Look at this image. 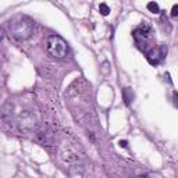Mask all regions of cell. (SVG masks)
<instances>
[{
  "mask_svg": "<svg viewBox=\"0 0 178 178\" xmlns=\"http://www.w3.org/2000/svg\"><path fill=\"white\" fill-rule=\"evenodd\" d=\"M7 29L10 36L18 40H25L31 38V35L33 33V22L31 18H28L25 15H15L8 21Z\"/></svg>",
  "mask_w": 178,
  "mask_h": 178,
  "instance_id": "6da1fadb",
  "label": "cell"
},
{
  "mask_svg": "<svg viewBox=\"0 0 178 178\" xmlns=\"http://www.w3.org/2000/svg\"><path fill=\"white\" fill-rule=\"evenodd\" d=\"M122 100H124V103L127 104V106H129L131 103H132L134 100V92L131 88H124L122 89Z\"/></svg>",
  "mask_w": 178,
  "mask_h": 178,
  "instance_id": "5b68a950",
  "label": "cell"
},
{
  "mask_svg": "<svg viewBox=\"0 0 178 178\" xmlns=\"http://www.w3.org/2000/svg\"><path fill=\"white\" fill-rule=\"evenodd\" d=\"M135 178H149L147 175H138V177H135Z\"/></svg>",
  "mask_w": 178,
  "mask_h": 178,
  "instance_id": "8fae6325",
  "label": "cell"
},
{
  "mask_svg": "<svg viewBox=\"0 0 178 178\" xmlns=\"http://www.w3.org/2000/svg\"><path fill=\"white\" fill-rule=\"evenodd\" d=\"M118 145H120L121 147H127L128 146V142H127V140H120V142H118Z\"/></svg>",
  "mask_w": 178,
  "mask_h": 178,
  "instance_id": "9c48e42d",
  "label": "cell"
},
{
  "mask_svg": "<svg viewBox=\"0 0 178 178\" xmlns=\"http://www.w3.org/2000/svg\"><path fill=\"white\" fill-rule=\"evenodd\" d=\"M174 103L175 106H178V92H174Z\"/></svg>",
  "mask_w": 178,
  "mask_h": 178,
  "instance_id": "30bf717a",
  "label": "cell"
},
{
  "mask_svg": "<svg viewBox=\"0 0 178 178\" xmlns=\"http://www.w3.org/2000/svg\"><path fill=\"white\" fill-rule=\"evenodd\" d=\"M99 11H100L102 15H108L110 8H108V6L106 4V3H100V4H99Z\"/></svg>",
  "mask_w": 178,
  "mask_h": 178,
  "instance_id": "52a82bcc",
  "label": "cell"
},
{
  "mask_svg": "<svg viewBox=\"0 0 178 178\" xmlns=\"http://www.w3.org/2000/svg\"><path fill=\"white\" fill-rule=\"evenodd\" d=\"M164 56H165V47L164 46H161L160 49H156V47H154V49L147 51L146 58L152 65H156V64H159L160 61L164 58Z\"/></svg>",
  "mask_w": 178,
  "mask_h": 178,
  "instance_id": "277c9868",
  "label": "cell"
},
{
  "mask_svg": "<svg viewBox=\"0 0 178 178\" xmlns=\"http://www.w3.org/2000/svg\"><path fill=\"white\" fill-rule=\"evenodd\" d=\"M46 51L53 58H65L68 56V44L60 35H50L46 40Z\"/></svg>",
  "mask_w": 178,
  "mask_h": 178,
  "instance_id": "7a4b0ae2",
  "label": "cell"
},
{
  "mask_svg": "<svg viewBox=\"0 0 178 178\" xmlns=\"http://www.w3.org/2000/svg\"><path fill=\"white\" fill-rule=\"evenodd\" d=\"M134 38L136 40V43L139 46L140 49H143V44H145V47H146L147 44L150 43V40H152L153 35H152V28L147 25V24H143V25H140L139 28H136L135 31L132 32Z\"/></svg>",
  "mask_w": 178,
  "mask_h": 178,
  "instance_id": "3957f363",
  "label": "cell"
},
{
  "mask_svg": "<svg viewBox=\"0 0 178 178\" xmlns=\"http://www.w3.org/2000/svg\"><path fill=\"white\" fill-rule=\"evenodd\" d=\"M171 17H178V4H174L171 8Z\"/></svg>",
  "mask_w": 178,
  "mask_h": 178,
  "instance_id": "ba28073f",
  "label": "cell"
},
{
  "mask_svg": "<svg viewBox=\"0 0 178 178\" xmlns=\"http://www.w3.org/2000/svg\"><path fill=\"white\" fill-rule=\"evenodd\" d=\"M147 10H149L150 13H154V14L160 13V7L156 1H149V3H147Z\"/></svg>",
  "mask_w": 178,
  "mask_h": 178,
  "instance_id": "8992f818",
  "label": "cell"
}]
</instances>
